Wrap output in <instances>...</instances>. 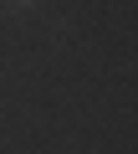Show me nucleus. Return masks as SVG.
I'll list each match as a JSON object with an SVG mask.
<instances>
[{"label": "nucleus", "mask_w": 138, "mask_h": 154, "mask_svg": "<svg viewBox=\"0 0 138 154\" xmlns=\"http://www.w3.org/2000/svg\"><path fill=\"white\" fill-rule=\"evenodd\" d=\"M10 5H21V11H31V5H36V0H10Z\"/></svg>", "instance_id": "nucleus-1"}]
</instances>
